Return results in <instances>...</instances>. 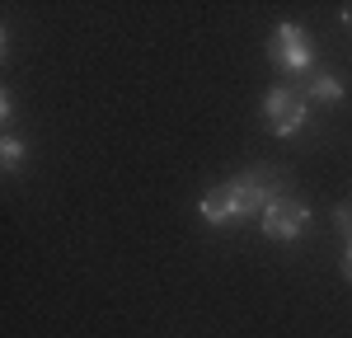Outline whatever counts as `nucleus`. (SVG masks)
I'll list each match as a JSON object with an SVG mask.
<instances>
[{"mask_svg": "<svg viewBox=\"0 0 352 338\" xmlns=\"http://www.w3.org/2000/svg\"><path fill=\"white\" fill-rule=\"evenodd\" d=\"M277 197H282V179H272L268 169H249L235 183H217L197 202V212L207 225H240L249 216H263Z\"/></svg>", "mask_w": 352, "mask_h": 338, "instance_id": "obj_1", "label": "nucleus"}, {"mask_svg": "<svg viewBox=\"0 0 352 338\" xmlns=\"http://www.w3.org/2000/svg\"><path fill=\"white\" fill-rule=\"evenodd\" d=\"M263 117L272 122V132L277 137H296L300 127L310 122V104L300 99L296 89H287V84H277L263 94Z\"/></svg>", "mask_w": 352, "mask_h": 338, "instance_id": "obj_3", "label": "nucleus"}, {"mask_svg": "<svg viewBox=\"0 0 352 338\" xmlns=\"http://www.w3.org/2000/svg\"><path fill=\"white\" fill-rule=\"evenodd\" d=\"M258 221H263V230H268L272 240H282V245H287V240H296L300 230H305V225H310V207H305V202H296V197H277V202H272L268 212H263V216H258Z\"/></svg>", "mask_w": 352, "mask_h": 338, "instance_id": "obj_4", "label": "nucleus"}, {"mask_svg": "<svg viewBox=\"0 0 352 338\" xmlns=\"http://www.w3.org/2000/svg\"><path fill=\"white\" fill-rule=\"evenodd\" d=\"M343 19H348V28H352V10H343Z\"/></svg>", "mask_w": 352, "mask_h": 338, "instance_id": "obj_9", "label": "nucleus"}, {"mask_svg": "<svg viewBox=\"0 0 352 338\" xmlns=\"http://www.w3.org/2000/svg\"><path fill=\"white\" fill-rule=\"evenodd\" d=\"M0 117H5V127H10V117H14V99H10V94L0 99Z\"/></svg>", "mask_w": 352, "mask_h": 338, "instance_id": "obj_7", "label": "nucleus"}, {"mask_svg": "<svg viewBox=\"0 0 352 338\" xmlns=\"http://www.w3.org/2000/svg\"><path fill=\"white\" fill-rule=\"evenodd\" d=\"M268 61L277 71H287V76H305L315 66V43L305 38L300 24H277L268 38Z\"/></svg>", "mask_w": 352, "mask_h": 338, "instance_id": "obj_2", "label": "nucleus"}, {"mask_svg": "<svg viewBox=\"0 0 352 338\" xmlns=\"http://www.w3.org/2000/svg\"><path fill=\"white\" fill-rule=\"evenodd\" d=\"M348 89H343V80L338 76H315V80L305 84V104H338Z\"/></svg>", "mask_w": 352, "mask_h": 338, "instance_id": "obj_5", "label": "nucleus"}, {"mask_svg": "<svg viewBox=\"0 0 352 338\" xmlns=\"http://www.w3.org/2000/svg\"><path fill=\"white\" fill-rule=\"evenodd\" d=\"M0 165H5V174L24 169V141L14 137V132H5V141H0Z\"/></svg>", "mask_w": 352, "mask_h": 338, "instance_id": "obj_6", "label": "nucleus"}, {"mask_svg": "<svg viewBox=\"0 0 352 338\" xmlns=\"http://www.w3.org/2000/svg\"><path fill=\"white\" fill-rule=\"evenodd\" d=\"M343 273H348V282H352V240H348V254H343Z\"/></svg>", "mask_w": 352, "mask_h": 338, "instance_id": "obj_8", "label": "nucleus"}]
</instances>
